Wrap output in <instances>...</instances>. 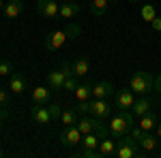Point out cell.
Wrapping results in <instances>:
<instances>
[{"instance_id": "f1b7e54d", "label": "cell", "mask_w": 161, "mask_h": 158, "mask_svg": "<svg viewBox=\"0 0 161 158\" xmlns=\"http://www.w3.org/2000/svg\"><path fill=\"white\" fill-rule=\"evenodd\" d=\"M9 105H11V98H9V92H7V90H0V107L9 109Z\"/></svg>"}, {"instance_id": "5b68a950", "label": "cell", "mask_w": 161, "mask_h": 158, "mask_svg": "<svg viewBox=\"0 0 161 158\" xmlns=\"http://www.w3.org/2000/svg\"><path fill=\"white\" fill-rule=\"evenodd\" d=\"M131 135L136 137V141L140 143V147H142L144 152H153V150H157V145H159V143H157L159 139L153 137L150 133H146V130H142L140 126H133V128H131Z\"/></svg>"}, {"instance_id": "4fadbf2b", "label": "cell", "mask_w": 161, "mask_h": 158, "mask_svg": "<svg viewBox=\"0 0 161 158\" xmlns=\"http://www.w3.org/2000/svg\"><path fill=\"white\" fill-rule=\"evenodd\" d=\"M114 85H112V81H99V84L92 85V98H110L114 96Z\"/></svg>"}, {"instance_id": "9c48e42d", "label": "cell", "mask_w": 161, "mask_h": 158, "mask_svg": "<svg viewBox=\"0 0 161 158\" xmlns=\"http://www.w3.org/2000/svg\"><path fill=\"white\" fill-rule=\"evenodd\" d=\"M110 98H90V113L99 120H105L110 118Z\"/></svg>"}, {"instance_id": "83f0119b", "label": "cell", "mask_w": 161, "mask_h": 158, "mask_svg": "<svg viewBox=\"0 0 161 158\" xmlns=\"http://www.w3.org/2000/svg\"><path fill=\"white\" fill-rule=\"evenodd\" d=\"M13 73V64L9 60H0V77H7Z\"/></svg>"}, {"instance_id": "ba28073f", "label": "cell", "mask_w": 161, "mask_h": 158, "mask_svg": "<svg viewBox=\"0 0 161 158\" xmlns=\"http://www.w3.org/2000/svg\"><path fill=\"white\" fill-rule=\"evenodd\" d=\"M37 13L45 19H56L60 15V4L56 0H37Z\"/></svg>"}, {"instance_id": "30bf717a", "label": "cell", "mask_w": 161, "mask_h": 158, "mask_svg": "<svg viewBox=\"0 0 161 158\" xmlns=\"http://www.w3.org/2000/svg\"><path fill=\"white\" fill-rule=\"evenodd\" d=\"M30 118L37 122V124H52L54 118H52V111L50 107H45V105H41V103H35L32 107H30Z\"/></svg>"}, {"instance_id": "1f68e13d", "label": "cell", "mask_w": 161, "mask_h": 158, "mask_svg": "<svg viewBox=\"0 0 161 158\" xmlns=\"http://www.w3.org/2000/svg\"><path fill=\"white\" fill-rule=\"evenodd\" d=\"M155 90H157V92L161 94V73L157 75V77H155Z\"/></svg>"}, {"instance_id": "8fae6325", "label": "cell", "mask_w": 161, "mask_h": 158, "mask_svg": "<svg viewBox=\"0 0 161 158\" xmlns=\"http://www.w3.org/2000/svg\"><path fill=\"white\" fill-rule=\"evenodd\" d=\"M114 103H116V107L118 109H131L133 107V103H136V94L131 92V90H116L114 92Z\"/></svg>"}, {"instance_id": "4316f807", "label": "cell", "mask_w": 161, "mask_h": 158, "mask_svg": "<svg viewBox=\"0 0 161 158\" xmlns=\"http://www.w3.org/2000/svg\"><path fill=\"white\" fill-rule=\"evenodd\" d=\"M75 109H77V113H80V115H84V113H90V98H88V100H77Z\"/></svg>"}, {"instance_id": "e575fe53", "label": "cell", "mask_w": 161, "mask_h": 158, "mask_svg": "<svg viewBox=\"0 0 161 158\" xmlns=\"http://www.w3.org/2000/svg\"><path fill=\"white\" fill-rule=\"evenodd\" d=\"M2 156H4V150H2V147H0V158H2Z\"/></svg>"}, {"instance_id": "e0dca14e", "label": "cell", "mask_w": 161, "mask_h": 158, "mask_svg": "<svg viewBox=\"0 0 161 158\" xmlns=\"http://www.w3.org/2000/svg\"><path fill=\"white\" fill-rule=\"evenodd\" d=\"M71 69H73V73L77 75V79L80 77H86L90 73V60H88L86 56H80V58H75V62L71 64Z\"/></svg>"}, {"instance_id": "52a82bcc", "label": "cell", "mask_w": 161, "mask_h": 158, "mask_svg": "<svg viewBox=\"0 0 161 158\" xmlns=\"http://www.w3.org/2000/svg\"><path fill=\"white\" fill-rule=\"evenodd\" d=\"M82 137H84V135L80 133V128L73 124V126H64V130L60 133L58 141H60L64 147H75V145L82 143Z\"/></svg>"}, {"instance_id": "7c38bea8", "label": "cell", "mask_w": 161, "mask_h": 158, "mask_svg": "<svg viewBox=\"0 0 161 158\" xmlns=\"http://www.w3.org/2000/svg\"><path fill=\"white\" fill-rule=\"evenodd\" d=\"M26 88H28V81L22 73H11L9 75V92L13 94H24Z\"/></svg>"}, {"instance_id": "836d02e7", "label": "cell", "mask_w": 161, "mask_h": 158, "mask_svg": "<svg viewBox=\"0 0 161 158\" xmlns=\"http://www.w3.org/2000/svg\"><path fill=\"white\" fill-rule=\"evenodd\" d=\"M2 7H4V0H0V11H2Z\"/></svg>"}, {"instance_id": "8992f818", "label": "cell", "mask_w": 161, "mask_h": 158, "mask_svg": "<svg viewBox=\"0 0 161 158\" xmlns=\"http://www.w3.org/2000/svg\"><path fill=\"white\" fill-rule=\"evenodd\" d=\"M69 66H71L69 62H62V66L58 69V71H50V73H47V88H50L52 92H60V90H62Z\"/></svg>"}, {"instance_id": "d6a6232c", "label": "cell", "mask_w": 161, "mask_h": 158, "mask_svg": "<svg viewBox=\"0 0 161 158\" xmlns=\"http://www.w3.org/2000/svg\"><path fill=\"white\" fill-rule=\"evenodd\" d=\"M155 137L161 141V124H157V126H155Z\"/></svg>"}, {"instance_id": "ac0fdd59", "label": "cell", "mask_w": 161, "mask_h": 158, "mask_svg": "<svg viewBox=\"0 0 161 158\" xmlns=\"http://www.w3.org/2000/svg\"><path fill=\"white\" fill-rule=\"evenodd\" d=\"M116 139H110V135L108 137H103L99 141V152L103 154V158H110V156H116Z\"/></svg>"}, {"instance_id": "4dcf8cb0", "label": "cell", "mask_w": 161, "mask_h": 158, "mask_svg": "<svg viewBox=\"0 0 161 158\" xmlns=\"http://www.w3.org/2000/svg\"><path fill=\"white\" fill-rule=\"evenodd\" d=\"M150 26H153V30H157V32H161V17H155V19L150 22Z\"/></svg>"}, {"instance_id": "9a60e30c", "label": "cell", "mask_w": 161, "mask_h": 158, "mask_svg": "<svg viewBox=\"0 0 161 158\" xmlns=\"http://www.w3.org/2000/svg\"><path fill=\"white\" fill-rule=\"evenodd\" d=\"M153 109V100L148 96H140L136 98V103H133V107H131V113L136 115V118H142L144 113H148Z\"/></svg>"}, {"instance_id": "603a6c76", "label": "cell", "mask_w": 161, "mask_h": 158, "mask_svg": "<svg viewBox=\"0 0 161 158\" xmlns=\"http://www.w3.org/2000/svg\"><path fill=\"white\" fill-rule=\"evenodd\" d=\"M77 109L75 107H71V109H62V115H60V122L62 126H73V124H77Z\"/></svg>"}, {"instance_id": "7402d4cb", "label": "cell", "mask_w": 161, "mask_h": 158, "mask_svg": "<svg viewBox=\"0 0 161 158\" xmlns=\"http://www.w3.org/2000/svg\"><path fill=\"white\" fill-rule=\"evenodd\" d=\"M50 98H52V90H50V88H41V85H39V88L32 90V100H35V103L45 105Z\"/></svg>"}, {"instance_id": "f546056e", "label": "cell", "mask_w": 161, "mask_h": 158, "mask_svg": "<svg viewBox=\"0 0 161 158\" xmlns=\"http://www.w3.org/2000/svg\"><path fill=\"white\" fill-rule=\"evenodd\" d=\"M9 118V109H4V107H0V128H2V124H4V120Z\"/></svg>"}, {"instance_id": "7a4b0ae2", "label": "cell", "mask_w": 161, "mask_h": 158, "mask_svg": "<svg viewBox=\"0 0 161 158\" xmlns=\"http://www.w3.org/2000/svg\"><path fill=\"white\" fill-rule=\"evenodd\" d=\"M82 28L77 24H67V28H60V30H54L45 37V49L47 51H58V49L69 41V38H75L80 37Z\"/></svg>"}, {"instance_id": "ffe728a7", "label": "cell", "mask_w": 161, "mask_h": 158, "mask_svg": "<svg viewBox=\"0 0 161 158\" xmlns=\"http://www.w3.org/2000/svg\"><path fill=\"white\" fill-rule=\"evenodd\" d=\"M75 94V100H88V98H92V84H77V88L73 90Z\"/></svg>"}, {"instance_id": "d4e9b609", "label": "cell", "mask_w": 161, "mask_h": 158, "mask_svg": "<svg viewBox=\"0 0 161 158\" xmlns=\"http://www.w3.org/2000/svg\"><path fill=\"white\" fill-rule=\"evenodd\" d=\"M140 15H142V19H144L146 24H150V22L157 17V11H155V7H153V4H144V7L140 9Z\"/></svg>"}, {"instance_id": "44dd1931", "label": "cell", "mask_w": 161, "mask_h": 158, "mask_svg": "<svg viewBox=\"0 0 161 158\" xmlns=\"http://www.w3.org/2000/svg\"><path fill=\"white\" fill-rule=\"evenodd\" d=\"M90 13L95 15V17H101V15H105V11L110 9V0H90Z\"/></svg>"}, {"instance_id": "d6986e66", "label": "cell", "mask_w": 161, "mask_h": 158, "mask_svg": "<svg viewBox=\"0 0 161 158\" xmlns=\"http://www.w3.org/2000/svg\"><path fill=\"white\" fill-rule=\"evenodd\" d=\"M77 13H80V4H77V2L67 0L64 4H60V17L62 19H73Z\"/></svg>"}, {"instance_id": "484cf974", "label": "cell", "mask_w": 161, "mask_h": 158, "mask_svg": "<svg viewBox=\"0 0 161 158\" xmlns=\"http://www.w3.org/2000/svg\"><path fill=\"white\" fill-rule=\"evenodd\" d=\"M75 156H82V158H103V154L99 152V147L97 150H90V147H84L80 154H75Z\"/></svg>"}, {"instance_id": "5bb4252c", "label": "cell", "mask_w": 161, "mask_h": 158, "mask_svg": "<svg viewBox=\"0 0 161 158\" xmlns=\"http://www.w3.org/2000/svg\"><path fill=\"white\" fill-rule=\"evenodd\" d=\"M22 11H24V2H22V0H9V2H4V7H2L4 19H15Z\"/></svg>"}, {"instance_id": "277c9868", "label": "cell", "mask_w": 161, "mask_h": 158, "mask_svg": "<svg viewBox=\"0 0 161 158\" xmlns=\"http://www.w3.org/2000/svg\"><path fill=\"white\" fill-rule=\"evenodd\" d=\"M155 88V77L148 71H137L131 75L129 79V90L136 94V96H146L150 90Z\"/></svg>"}, {"instance_id": "2e32d148", "label": "cell", "mask_w": 161, "mask_h": 158, "mask_svg": "<svg viewBox=\"0 0 161 158\" xmlns=\"http://www.w3.org/2000/svg\"><path fill=\"white\" fill-rule=\"evenodd\" d=\"M157 124H159V115H157L155 111L150 109L148 113H144V115L140 118V124H137V126H140L142 130L150 133V130H155V126H157Z\"/></svg>"}, {"instance_id": "cb8c5ba5", "label": "cell", "mask_w": 161, "mask_h": 158, "mask_svg": "<svg viewBox=\"0 0 161 158\" xmlns=\"http://www.w3.org/2000/svg\"><path fill=\"white\" fill-rule=\"evenodd\" d=\"M75 88H77V75L73 73V69L69 66V71H67V77H64V85H62V90H67V92H73Z\"/></svg>"}, {"instance_id": "d590c367", "label": "cell", "mask_w": 161, "mask_h": 158, "mask_svg": "<svg viewBox=\"0 0 161 158\" xmlns=\"http://www.w3.org/2000/svg\"><path fill=\"white\" fill-rule=\"evenodd\" d=\"M129 2H140V0H129Z\"/></svg>"}, {"instance_id": "3957f363", "label": "cell", "mask_w": 161, "mask_h": 158, "mask_svg": "<svg viewBox=\"0 0 161 158\" xmlns=\"http://www.w3.org/2000/svg\"><path fill=\"white\" fill-rule=\"evenodd\" d=\"M116 158H142L144 156V150L140 147V143L136 141V137L129 133L125 137L116 139Z\"/></svg>"}, {"instance_id": "6da1fadb", "label": "cell", "mask_w": 161, "mask_h": 158, "mask_svg": "<svg viewBox=\"0 0 161 158\" xmlns=\"http://www.w3.org/2000/svg\"><path fill=\"white\" fill-rule=\"evenodd\" d=\"M133 126H136V115L131 113V109H118V113L110 118V126L108 128H110L112 137L118 139V137L129 135Z\"/></svg>"}]
</instances>
